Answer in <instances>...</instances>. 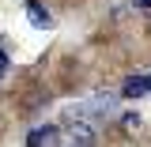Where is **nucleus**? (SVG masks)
Instances as JSON below:
<instances>
[{"instance_id": "f257e3e1", "label": "nucleus", "mask_w": 151, "mask_h": 147, "mask_svg": "<svg viewBox=\"0 0 151 147\" xmlns=\"http://www.w3.org/2000/svg\"><path fill=\"white\" fill-rule=\"evenodd\" d=\"M60 143L94 147V128H91V121H76V117H68V121H64V128H60Z\"/></svg>"}, {"instance_id": "f03ea898", "label": "nucleus", "mask_w": 151, "mask_h": 147, "mask_svg": "<svg viewBox=\"0 0 151 147\" xmlns=\"http://www.w3.org/2000/svg\"><path fill=\"white\" fill-rule=\"evenodd\" d=\"M57 140H60V128L57 125H45V128H34L27 136V147H57Z\"/></svg>"}, {"instance_id": "7ed1b4c3", "label": "nucleus", "mask_w": 151, "mask_h": 147, "mask_svg": "<svg viewBox=\"0 0 151 147\" xmlns=\"http://www.w3.org/2000/svg\"><path fill=\"white\" fill-rule=\"evenodd\" d=\"M121 94L125 98H147L151 94V75H132L129 83L121 87Z\"/></svg>"}, {"instance_id": "20e7f679", "label": "nucleus", "mask_w": 151, "mask_h": 147, "mask_svg": "<svg viewBox=\"0 0 151 147\" xmlns=\"http://www.w3.org/2000/svg\"><path fill=\"white\" fill-rule=\"evenodd\" d=\"M27 15H30V27H38V30H49V27H53V15H49L42 4H34V0L27 4Z\"/></svg>"}, {"instance_id": "39448f33", "label": "nucleus", "mask_w": 151, "mask_h": 147, "mask_svg": "<svg viewBox=\"0 0 151 147\" xmlns=\"http://www.w3.org/2000/svg\"><path fill=\"white\" fill-rule=\"evenodd\" d=\"M57 147H79V143H60V140H57Z\"/></svg>"}, {"instance_id": "423d86ee", "label": "nucleus", "mask_w": 151, "mask_h": 147, "mask_svg": "<svg viewBox=\"0 0 151 147\" xmlns=\"http://www.w3.org/2000/svg\"><path fill=\"white\" fill-rule=\"evenodd\" d=\"M0 75H4V53H0Z\"/></svg>"}]
</instances>
